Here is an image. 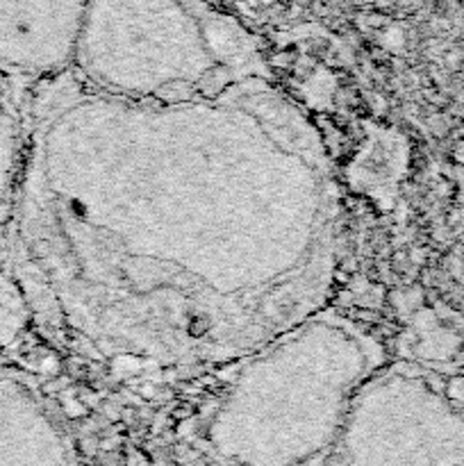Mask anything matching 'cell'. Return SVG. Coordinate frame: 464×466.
I'll return each instance as SVG.
<instances>
[{
	"instance_id": "cell-1",
	"label": "cell",
	"mask_w": 464,
	"mask_h": 466,
	"mask_svg": "<svg viewBox=\"0 0 464 466\" xmlns=\"http://www.w3.org/2000/svg\"><path fill=\"white\" fill-rule=\"evenodd\" d=\"M309 321L307 359H303L305 325H300L248 364L230 391L223 412L253 407L251 439L235 453V462H307L325 448H334L355 391L382 362V348L376 346L319 375V371L362 332L348 327L330 357L319 364V359L312 357L319 346L323 316L316 318V336L314 318Z\"/></svg>"
},
{
	"instance_id": "cell-2",
	"label": "cell",
	"mask_w": 464,
	"mask_h": 466,
	"mask_svg": "<svg viewBox=\"0 0 464 466\" xmlns=\"http://www.w3.org/2000/svg\"><path fill=\"white\" fill-rule=\"evenodd\" d=\"M87 0H0V71L50 73L77 50Z\"/></svg>"
},
{
	"instance_id": "cell-3",
	"label": "cell",
	"mask_w": 464,
	"mask_h": 466,
	"mask_svg": "<svg viewBox=\"0 0 464 466\" xmlns=\"http://www.w3.org/2000/svg\"><path fill=\"white\" fill-rule=\"evenodd\" d=\"M64 437L28 387L0 375V464L71 462Z\"/></svg>"
},
{
	"instance_id": "cell-4",
	"label": "cell",
	"mask_w": 464,
	"mask_h": 466,
	"mask_svg": "<svg viewBox=\"0 0 464 466\" xmlns=\"http://www.w3.org/2000/svg\"><path fill=\"white\" fill-rule=\"evenodd\" d=\"M21 130L19 118L12 105L10 91L5 87L3 71H0V221L5 217V207L10 201L16 169H19ZM16 321H21L19 305L14 300L10 282L0 275V341H7L16 332Z\"/></svg>"
},
{
	"instance_id": "cell-5",
	"label": "cell",
	"mask_w": 464,
	"mask_h": 466,
	"mask_svg": "<svg viewBox=\"0 0 464 466\" xmlns=\"http://www.w3.org/2000/svg\"><path fill=\"white\" fill-rule=\"evenodd\" d=\"M392 3H394V0H376V5H378V7H382V10H385V7H389Z\"/></svg>"
}]
</instances>
